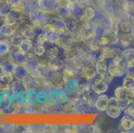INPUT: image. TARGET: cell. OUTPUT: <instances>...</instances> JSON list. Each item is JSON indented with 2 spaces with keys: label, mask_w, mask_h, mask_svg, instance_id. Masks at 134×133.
Wrapping results in <instances>:
<instances>
[{
  "label": "cell",
  "mask_w": 134,
  "mask_h": 133,
  "mask_svg": "<svg viewBox=\"0 0 134 133\" xmlns=\"http://www.w3.org/2000/svg\"><path fill=\"white\" fill-rule=\"evenodd\" d=\"M122 59L127 68H134V49H127L122 52Z\"/></svg>",
  "instance_id": "cell-7"
},
{
  "label": "cell",
  "mask_w": 134,
  "mask_h": 133,
  "mask_svg": "<svg viewBox=\"0 0 134 133\" xmlns=\"http://www.w3.org/2000/svg\"><path fill=\"white\" fill-rule=\"evenodd\" d=\"M96 107L100 111H105L109 105V99L106 95L101 94L96 101Z\"/></svg>",
  "instance_id": "cell-9"
},
{
  "label": "cell",
  "mask_w": 134,
  "mask_h": 133,
  "mask_svg": "<svg viewBox=\"0 0 134 133\" xmlns=\"http://www.w3.org/2000/svg\"><path fill=\"white\" fill-rule=\"evenodd\" d=\"M4 73V69H3V66H2V65L0 63V76L3 74V73Z\"/></svg>",
  "instance_id": "cell-17"
},
{
  "label": "cell",
  "mask_w": 134,
  "mask_h": 133,
  "mask_svg": "<svg viewBox=\"0 0 134 133\" xmlns=\"http://www.w3.org/2000/svg\"><path fill=\"white\" fill-rule=\"evenodd\" d=\"M10 2L9 0H0V16L5 17L9 13Z\"/></svg>",
  "instance_id": "cell-13"
},
{
  "label": "cell",
  "mask_w": 134,
  "mask_h": 133,
  "mask_svg": "<svg viewBox=\"0 0 134 133\" xmlns=\"http://www.w3.org/2000/svg\"><path fill=\"white\" fill-rule=\"evenodd\" d=\"M101 58L102 59H113L118 55H122V51L118 49L111 47H105L102 49Z\"/></svg>",
  "instance_id": "cell-6"
},
{
  "label": "cell",
  "mask_w": 134,
  "mask_h": 133,
  "mask_svg": "<svg viewBox=\"0 0 134 133\" xmlns=\"http://www.w3.org/2000/svg\"><path fill=\"white\" fill-rule=\"evenodd\" d=\"M134 125V119L125 114L121 118L118 124V128L121 132H130L133 130Z\"/></svg>",
  "instance_id": "cell-4"
},
{
  "label": "cell",
  "mask_w": 134,
  "mask_h": 133,
  "mask_svg": "<svg viewBox=\"0 0 134 133\" xmlns=\"http://www.w3.org/2000/svg\"><path fill=\"white\" fill-rule=\"evenodd\" d=\"M106 113L111 119H116L121 115L122 110L117 105H109L108 108L106 109Z\"/></svg>",
  "instance_id": "cell-10"
},
{
  "label": "cell",
  "mask_w": 134,
  "mask_h": 133,
  "mask_svg": "<svg viewBox=\"0 0 134 133\" xmlns=\"http://www.w3.org/2000/svg\"><path fill=\"white\" fill-rule=\"evenodd\" d=\"M128 18H129V21H130L131 25L134 27V10L131 12V13L129 15Z\"/></svg>",
  "instance_id": "cell-16"
},
{
  "label": "cell",
  "mask_w": 134,
  "mask_h": 133,
  "mask_svg": "<svg viewBox=\"0 0 134 133\" xmlns=\"http://www.w3.org/2000/svg\"><path fill=\"white\" fill-rule=\"evenodd\" d=\"M92 90L97 95L103 94L107 91L108 88V85L105 82V80L100 79V78H96L95 81L92 85Z\"/></svg>",
  "instance_id": "cell-8"
},
{
  "label": "cell",
  "mask_w": 134,
  "mask_h": 133,
  "mask_svg": "<svg viewBox=\"0 0 134 133\" xmlns=\"http://www.w3.org/2000/svg\"><path fill=\"white\" fill-rule=\"evenodd\" d=\"M133 132H134V125H133Z\"/></svg>",
  "instance_id": "cell-18"
},
{
  "label": "cell",
  "mask_w": 134,
  "mask_h": 133,
  "mask_svg": "<svg viewBox=\"0 0 134 133\" xmlns=\"http://www.w3.org/2000/svg\"><path fill=\"white\" fill-rule=\"evenodd\" d=\"M117 32L118 35L119 42L123 47H129L133 39V25L130 21L124 20L118 24Z\"/></svg>",
  "instance_id": "cell-1"
},
{
  "label": "cell",
  "mask_w": 134,
  "mask_h": 133,
  "mask_svg": "<svg viewBox=\"0 0 134 133\" xmlns=\"http://www.w3.org/2000/svg\"><path fill=\"white\" fill-rule=\"evenodd\" d=\"M125 114L134 119V104L130 105L125 109Z\"/></svg>",
  "instance_id": "cell-14"
},
{
  "label": "cell",
  "mask_w": 134,
  "mask_h": 133,
  "mask_svg": "<svg viewBox=\"0 0 134 133\" xmlns=\"http://www.w3.org/2000/svg\"><path fill=\"white\" fill-rule=\"evenodd\" d=\"M11 45L12 43L8 39H0V57H3L8 54L10 51Z\"/></svg>",
  "instance_id": "cell-11"
},
{
  "label": "cell",
  "mask_w": 134,
  "mask_h": 133,
  "mask_svg": "<svg viewBox=\"0 0 134 133\" xmlns=\"http://www.w3.org/2000/svg\"><path fill=\"white\" fill-rule=\"evenodd\" d=\"M0 35H1V33H0Z\"/></svg>",
  "instance_id": "cell-19"
},
{
  "label": "cell",
  "mask_w": 134,
  "mask_h": 133,
  "mask_svg": "<svg viewBox=\"0 0 134 133\" xmlns=\"http://www.w3.org/2000/svg\"><path fill=\"white\" fill-rule=\"evenodd\" d=\"M13 33H14L13 25H10V24L4 23L2 26H0V33L3 36H12Z\"/></svg>",
  "instance_id": "cell-12"
},
{
  "label": "cell",
  "mask_w": 134,
  "mask_h": 133,
  "mask_svg": "<svg viewBox=\"0 0 134 133\" xmlns=\"http://www.w3.org/2000/svg\"><path fill=\"white\" fill-rule=\"evenodd\" d=\"M125 75L128 76L134 84V68H128L127 69V73Z\"/></svg>",
  "instance_id": "cell-15"
},
{
  "label": "cell",
  "mask_w": 134,
  "mask_h": 133,
  "mask_svg": "<svg viewBox=\"0 0 134 133\" xmlns=\"http://www.w3.org/2000/svg\"><path fill=\"white\" fill-rule=\"evenodd\" d=\"M127 67L122 59V55H118L112 59L111 61L108 66L109 75L113 77H121L127 73Z\"/></svg>",
  "instance_id": "cell-2"
},
{
  "label": "cell",
  "mask_w": 134,
  "mask_h": 133,
  "mask_svg": "<svg viewBox=\"0 0 134 133\" xmlns=\"http://www.w3.org/2000/svg\"><path fill=\"white\" fill-rule=\"evenodd\" d=\"M96 72L99 78L105 80L108 74V63L105 59H99L96 63Z\"/></svg>",
  "instance_id": "cell-5"
},
{
  "label": "cell",
  "mask_w": 134,
  "mask_h": 133,
  "mask_svg": "<svg viewBox=\"0 0 134 133\" xmlns=\"http://www.w3.org/2000/svg\"><path fill=\"white\" fill-rule=\"evenodd\" d=\"M115 97L127 105L134 104V89L119 86L115 90Z\"/></svg>",
  "instance_id": "cell-3"
}]
</instances>
